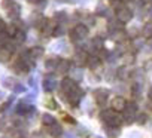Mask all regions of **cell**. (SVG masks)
Returning a JSON list of instances; mask_svg holds the SVG:
<instances>
[{"label": "cell", "mask_w": 152, "mask_h": 138, "mask_svg": "<svg viewBox=\"0 0 152 138\" xmlns=\"http://www.w3.org/2000/svg\"><path fill=\"white\" fill-rule=\"evenodd\" d=\"M88 34H90L88 27H87L85 24H78V25H75V27L70 30L69 37H70V40H73V42H78V40H82V39L88 37Z\"/></svg>", "instance_id": "obj_1"}, {"label": "cell", "mask_w": 152, "mask_h": 138, "mask_svg": "<svg viewBox=\"0 0 152 138\" xmlns=\"http://www.w3.org/2000/svg\"><path fill=\"white\" fill-rule=\"evenodd\" d=\"M102 119L112 128H118L119 123H121V119L118 116V113L115 110H104L102 111Z\"/></svg>", "instance_id": "obj_2"}, {"label": "cell", "mask_w": 152, "mask_h": 138, "mask_svg": "<svg viewBox=\"0 0 152 138\" xmlns=\"http://www.w3.org/2000/svg\"><path fill=\"white\" fill-rule=\"evenodd\" d=\"M115 14H116V20H118L121 24L130 22V21H131V18H133V11H131L130 8H127V6H124L122 9L116 11Z\"/></svg>", "instance_id": "obj_3"}, {"label": "cell", "mask_w": 152, "mask_h": 138, "mask_svg": "<svg viewBox=\"0 0 152 138\" xmlns=\"http://www.w3.org/2000/svg\"><path fill=\"white\" fill-rule=\"evenodd\" d=\"M110 105H112V110H115V111H124L127 107V101L122 97H115L112 100Z\"/></svg>", "instance_id": "obj_4"}, {"label": "cell", "mask_w": 152, "mask_h": 138, "mask_svg": "<svg viewBox=\"0 0 152 138\" xmlns=\"http://www.w3.org/2000/svg\"><path fill=\"white\" fill-rule=\"evenodd\" d=\"M94 97H96V101H97V104H104V101L107 100V92L104 91V89H97L96 92H94Z\"/></svg>", "instance_id": "obj_5"}, {"label": "cell", "mask_w": 152, "mask_h": 138, "mask_svg": "<svg viewBox=\"0 0 152 138\" xmlns=\"http://www.w3.org/2000/svg\"><path fill=\"white\" fill-rule=\"evenodd\" d=\"M61 126L60 125H57V123H54V125H51V126H48V134L51 135V137H54V138H57L60 134H61Z\"/></svg>", "instance_id": "obj_6"}, {"label": "cell", "mask_w": 152, "mask_h": 138, "mask_svg": "<svg viewBox=\"0 0 152 138\" xmlns=\"http://www.w3.org/2000/svg\"><path fill=\"white\" fill-rule=\"evenodd\" d=\"M142 36L145 39H152V22H146L142 27Z\"/></svg>", "instance_id": "obj_7"}, {"label": "cell", "mask_w": 152, "mask_h": 138, "mask_svg": "<svg viewBox=\"0 0 152 138\" xmlns=\"http://www.w3.org/2000/svg\"><path fill=\"white\" fill-rule=\"evenodd\" d=\"M100 58L96 55V56H88V61H87V65L90 67V68H97L99 65H100Z\"/></svg>", "instance_id": "obj_8"}, {"label": "cell", "mask_w": 152, "mask_h": 138, "mask_svg": "<svg viewBox=\"0 0 152 138\" xmlns=\"http://www.w3.org/2000/svg\"><path fill=\"white\" fill-rule=\"evenodd\" d=\"M69 64H70V62H69V61H66V59H64V61H60V62H58V65H57V72H58V73H66V72L69 70V68H70V65H69Z\"/></svg>", "instance_id": "obj_9"}, {"label": "cell", "mask_w": 152, "mask_h": 138, "mask_svg": "<svg viewBox=\"0 0 152 138\" xmlns=\"http://www.w3.org/2000/svg\"><path fill=\"white\" fill-rule=\"evenodd\" d=\"M30 55H31V58H33V59H36V58L42 56V55H43V48H40V46L31 48V49H30Z\"/></svg>", "instance_id": "obj_10"}, {"label": "cell", "mask_w": 152, "mask_h": 138, "mask_svg": "<svg viewBox=\"0 0 152 138\" xmlns=\"http://www.w3.org/2000/svg\"><path fill=\"white\" fill-rule=\"evenodd\" d=\"M20 11H21L20 5H17V3H15V5H14V6H12L8 12H9V17H12V18L15 20V18H18V17H20Z\"/></svg>", "instance_id": "obj_11"}, {"label": "cell", "mask_w": 152, "mask_h": 138, "mask_svg": "<svg viewBox=\"0 0 152 138\" xmlns=\"http://www.w3.org/2000/svg\"><path fill=\"white\" fill-rule=\"evenodd\" d=\"M42 122L45 123V125H48V126H51V125H54L55 123V119H54V116H51V114H43L42 116Z\"/></svg>", "instance_id": "obj_12"}, {"label": "cell", "mask_w": 152, "mask_h": 138, "mask_svg": "<svg viewBox=\"0 0 152 138\" xmlns=\"http://www.w3.org/2000/svg\"><path fill=\"white\" fill-rule=\"evenodd\" d=\"M14 40H15V43H23L26 40V33L23 30H18V33L14 36Z\"/></svg>", "instance_id": "obj_13"}, {"label": "cell", "mask_w": 152, "mask_h": 138, "mask_svg": "<svg viewBox=\"0 0 152 138\" xmlns=\"http://www.w3.org/2000/svg\"><path fill=\"white\" fill-rule=\"evenodd\" d=\"M57 65H58V61L57 59H48L46 61V64H45V67H46V70H54V68H57Z\"/></svg>", "instance_id": "obj_14"}, {"label": "cell", "mask_w": 152, "mask_h": 138, "mask_svg": "<svg viewBox=\"0 0 152 138\" xmlns=\"http://www.w3.org/2000/svg\"><path fill=\"white\" fill-rule=\"evenodd\" d=\"M113 9H115V12L116 11H119V9H122L124 8V2H121V0H112V5H110Z\"/></svg>", "instance_id": "obj_15"}, {"label": "cell", "mask_w": 152, "mask_h": 138, "mask_svg": "<svg viewBox=\"0 0 152 138\" xmlns=\"http://www.w3.org/2000/svg\"><path fill=\"white\" fill-rule=\"evenodd\" d=\"M93 46H94L96 49L102 51V49H103V40H102L100 37H96V39L93 40Z\"/></svg>", "instance_id": "obj_16"}, {"label": "cell", "mask_w": 152, "mask_h": 138, "mask_svg": "<svg viewBox=\"0 0 152 138\" xmlns=\"http://www.w3.org/2000/svg\"><path fill=\"white\" fill-rule=\"evenodd\" d=\"M14 5H15V3H14V0H3V2H2V8L6 9V11H9Z\"/></svg>", "instance_id": "obj_17"}, {"label": "cell", "mask_w": 152, "mask_h": 138, "mask_svg": "<svg viewBox=\"0 0 152 138\" xmlns=\"http://www.w3.org/2000/svg\"><path fill=\"white\" fill-rule=\"evenodd\" d=\"M6 24H5V21L3 20H0V34H3V33H6Z\"/></svg>", "instance_id": "obj_18"}, {"label": "cell", "mask_w": 152, "mask_h": 138, "mask_svg": "<svg viewBox=\"0 0 152 138\" xmlns=\"http://www.w3.org/2000/svg\"><path fill=\"white\" fill-rule=\"evenodd\" d=\"M45 105L49 107V108H55V107H57L55 103H54V100H46V101H45Z\"/></svg>", "instance_id": "obj_19"}, {"label": "cell", "mask_w": 152, "mask_h": 138, "mask_svg": "<svg viewBox=\"0 0 152 138\" xmlns=\"http://www.w3.org/2000/svg\"><path fill=\"white\" fill-rule=\"evenodd\" d=\"M64 33V30L61 28V27H55V30H54V36H61Z\"/></svg>", "instance_id": "obj_20"}, {"label": "cell", "mask_w": 152, "mask_h": 138, "mask_svg": "<svg viewBox=\"0 0 152 138\" xmlns=\"http://www.w3.org/2000/svg\"><path fill=\"white\" fill-rule=\"evenodd\" d=\"M9 104H11V103H9V101H8V103H5V104H3V105H2V107H0V111H3V110H6V108H8V107H9Z\"/></svg>", "instance_id": "obj_21"}, {"label": "cell", "mask_w": 152, "mask_h": 138, "mask_svg": "<svg viewBox=\"0 0 152 138\" xmlns=\"http://www.w3.org/2000/svg\"><path fill=\"white\" fill-rule=\"evenodd\" d=\"M146 120H148V117H146L145 114H143V116H139V122H146Z\"/></svg>", "instance_id": "obj_22"}, {"label": "cell", "mask_w": 152, "mask_h": 138, "mask_svg": "<svg viewBox=\"0 0 152 138\" xmlns=\"http://www.w3.org/2000/svg\"><path fill=\"white\" fill-rule=\"evenodd\" d=\"M64 119H66L67 122H72V123H75V119H73V117H69V116H66Z\"/></svg>", "instance_id": "obj_23"}, {"label": "cell", "mask_w": 152, "mask_h": 138, "mask_svg": "<svg viewBox=\"0 0 152 138\" xmlns=\"http://www.w3.org/2000/svg\"><path fill=\"white\" fill-rule=\"evenodd\" d=\"M27 2H28V3H31V5H36V3H39V2H40V0H27Z\"/></svg>", "instance_id": "obj_24"}, {"label": "cell", "mask_w": 152, "mask_h": 138, "mask_svg": "<svg viewBox=\"0 0 152 138\" xmlns=\"http://www.w3.org/2000/svg\"><path fill=\"white\" fill-rule=\"evenodd\" d=\"M143 2H145V3H151V2H152V0H143Z\"/></svg>", "instance_id": "obj_25"}, {"label": "cell", "mask_w": 152, "mask_h": 138, "mask_svg": "<svg viewBox=\"0 0 152 138\" xmlns=\"http://www.w3.org/2000/svg\"><path fill=\"white\" fill-rule=\"evenodd\" d=\"M149 97H151V98H152V89H151V91H149Z\"/></svg>", "instance_id": "obj_26"}, {"label": "cell", "mask_w": 152, "mask_h": 138, "mask_svg": "<svg viewBox=\"0 0 152 138\" xmlns=\"http://www.w3.org/2000/svg\"><path fill=\"white\" fill-rule=\"evenodd\" d=\"M121 2H128V0H121Z\"/></svg>", "instance_id": "obj_27"}, {"label": "cell", "mask_w": 152, "mask_h": 138, "mask_svg": "<svg viewBox=\"0 0 152 138\" xmlns=\"http://www.w3.org/2000/svg\"><path fill=\"white\" fill-rule=\"evenodd\" d=\"M40 2H43V0H40Z\"/></svg>", "instance_id": "obj_28"}]
</instances>
